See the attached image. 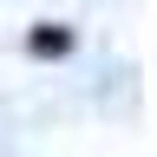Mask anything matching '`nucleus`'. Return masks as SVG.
<instances>
[{"label":"nucleus","mask_w":157,"mask_h":157,"mask_svg":"<svg viewBox=\"0 0 157 157\" xmlns=\"http://www.w3.org/2000/svg\"><path fill=\"white\" fill-rule=\"evenodd\" d=\"M26 52H39V59H59V52H72V26H59V20H39V26L26 33Z\"/></svg>","instance_id":"f257e3e1"}]
</instances>
